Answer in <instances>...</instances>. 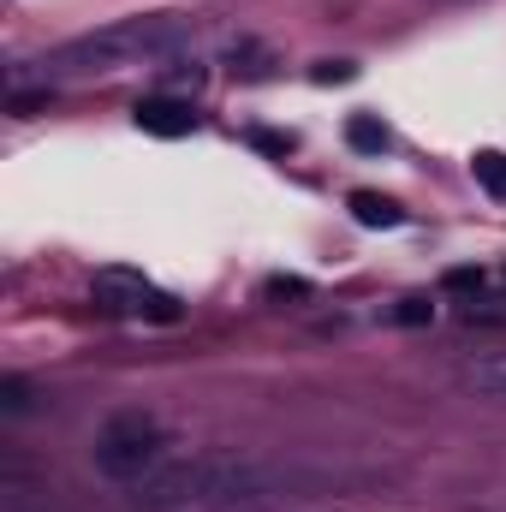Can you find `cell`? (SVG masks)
I'll list each match as a JSON object with an SVG mask.
<instances>
[{"label":"cell","mask_w":506,"mask_h":512,"mask_svg":"<svg viewBox=\"0 0 506 512\" xmlns=\"http://www.w3.org/2000/svg\"><path fill=\"white\" fill-rule=\"evenodd\" d=\"M304 477L286 465H268L251 453H191L167 459L155 477L137 483V501L149 512H256L274 501H298Z\"/></svg>","instance_id":"obj_1"},{"label":"cell","mask_w":506,"mask_h":512,"mask_svg":"<svg viewBox=\"0 0 506 512\" xmlns=\"http://www.w3.org/2000/svg\"><path fill=\"white\" fill-rule=\"evenodd\" d=\"M179 42H191V18H173V12L120 18V24H102V30L72 36V42H60L54 54H42V60H36V78L120 72V66H131V60H161V54H173Z\"/></svg>","instance_id":"obj_2"},{"label":"cell","mask_w":506,"mask_h":512,"mask_svg":"<svg viewBox=\"0 0 506 512\" xmlns=\"http://www.w3.org/2000/svg\"><path fill=\"white\" fill-rule=\"evenodd\" d=\"M90 459H96V471L114 477V483H143V477H155V471L167 465V429H161L155 417H143V411H126V417H114V423L96 435Z\"/></svg>","instance_id":"obj_3"},{"label":"cell","mask_w":506,"mask_h":512,"mask_svg":"<svg viewBox=\"0 0 506 512\" xmlns=\"http://www.w3.org/2000/svg\"><path fill=\"white\" fill-rule=\"evenodd\" d=\"M90 298L108 310V316H131V322H179V298L161 292L155 280H143L137 268H102Z\"/></svg>","instance_id":"obj_4"},{"label":"cell","mask_w":506,"mask_h":512,"mask_svg":"<svg viewBox=\"0 0 506 512\" xmlns=\"http://www.w3.org/2000/svg\"><path fill=\"white\" fill-rule=\"evenodd\" d=\"M131 120H137V131H149V137H191V131L203 126L197 108L179 102V96H143L131 108Z\"/></svg>","instance_id":"obj_5"},{"label":"cell","mask_w":506,"mask_h":512,"mask_svg":"<svg viewBox=\"0 0 506 512\" xmlns=\"http://www.w3.org/2000/svg\"><path fill=\"white\" fill-rule=\"evenodd\" d=\"M346 209H352V221H358V227H381V233L405 221V209H399L393 197H381V191H352V203H346Z\"/></svg>","instance_id":"obj_6"},{"label":"cell","mask_w":506,"mask_h":512,"mask_svg":"<svg viewBox=\"0 0 506 512\" xmlns=\"http://www.w3.org/2000/svg\"><path fill=\"white\" fill-rule=\"evenodd\" d=\"M459 382L471 387L477 399L506 405V358H477V364H465V376H459Z\"/></svg>","instance_id":"obj_7"},{"label":"cell","mask_w":506,"mask_h":512,"mask_svg":"<svg viewBox=\"0 0 506 512\" xmlns=\"http://www.w3.org/2000/svg\"><path fill=\"white\" fill-rule=\"evenodd\" d=\"M346 143H352L358 155H381L393 137H387V126H381L376 114H352V120H346Z\"/></svg>","instance_id":"obj_8"},{"label":"cell","mask_w":506,"mask_h":512,"mask_svg":"<svg viewBox=\"0 0 506 512\" xmlns=\"http://www.w3.org/2000/svg\"><path fill=\"white\" fill-rule=\"evenodd\" d=\"M471 173H477V185L495 197V203H506V155H495V149H483L477 161H471Z\"/></svg>","instance_id":"obj_9"},{"label":"cell","mask_w":506,"mask_h":512,"mask_svg":"<svg viewBox=\"0 0 506 512\" xmlns=\"http://www.w3.org/2000/svg\"><path fill=\"white\" fill-rule=\"evenodd\" d=\"M310 78H316V84H352V78H358V66H352V60H322Z\"/></svg>","instance_id":"obj_10"},{"label":"cell","mask_w":506,"mask_h":512,"mask_svg":"<svg viewBox=\"0 0 506 512\" xmlns=\"http://www.w3.org/2000/svg\"><path fill=\"white\" fill-rule=\"evenodd\" d=\"M0 405H6L12 417H18V411H30V387L18 382V376H6V382H0Z\"/></svg>","instance_id":"obj_11"},{"label":"cell","mask_w":506,"mask_h":512,"mask_svg":"<svg viewBox=\"0 0 506 512\" xmlns=\"http://www.w3.org/2000/svg\"><path fill=\"white\" fill-rule=\"evenodd\" d=\"M429 316H435V310H429V304H423V298H405V304H399V310H393V322H399V328H423V322H429Z\"/></svg>","instance_id":"obj_12"},{"label":"cell","mask_w":506,"mask_h":512,"mask_svg":"<svg viewBox=\"0 0 506 512\" xmlns=\"http://www.w3.org/2000/svg\"><path fill=\"white\" fill-rule=\"evenodd\" d=\"M262 292H268V298H304L310 286H304V280H292V274H274V280H268Z\"/></svg>","instance_id":"obj_13"},{"label":"cell","mask_w":506,"mask_h":512,"mask_svg":"<svg viewBox=\"0 0 506 512\" xmlns=\"http://www.w3.org/2000/svg\"><path fill=\"white\" fill-rule=\"evenodd\" d=\"M251 143L256 149H268V155H286V149H292V137H280V131H256Z\"/></svg>","instance_id":"obj_14"},{"label":"cell","mask_w":506,"mask_h":512,"mask_svg":"<svg viewBox=\"0 0 506 512\" xmlns=\"http://www.w3.org/2000/svg\"><path fill=\"white\" fill-rule=\"evenodd\" d=\"M477 280H483L477 268H453V274H447V286H477Z\"/></svg>","instance_id":"obj_15"}]
</instances>
